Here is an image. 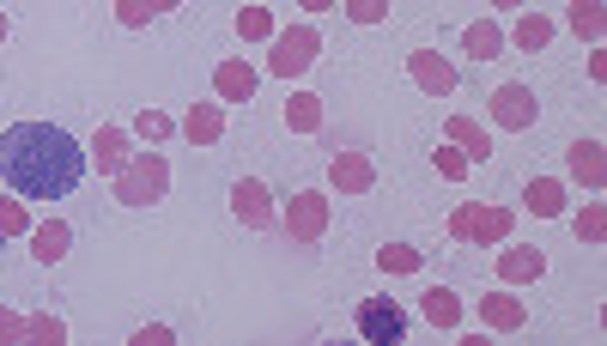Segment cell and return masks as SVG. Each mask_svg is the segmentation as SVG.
Listing matches in <instances>:
<instances>
[{
	"mask_svg": "<svg viewBox=\"0 0 607 346\" xmlns=\"http://www.w3.org/2000/svg\"><path fill=\"white\" fill-rule=\"evenodd\" d=\"M0 176L31 201H55V195H73V189H80L85 152H80V140L55 122H12L7 134H0Z\"/></svg>",
	"mask_w": 607,
	"mask_h": 346,
	"instance_id": "cell-1",
	"label": "cell"
},
{
	"mask_svg": "<svg viewBox=\"0 0 607 346\" xmlns=\"http://www.w3.org/2000/svg\"><path fill=\"white\" fill-rule=\"evenodd\" d=\"M164 189H171L164 152H128V164L115 171V201L122 207H152V201H164Z\"/></svg>",
	"mask_w": 607,
	"mask_h": 346,
	"instance_id": "cell-2",
	"label": "cell"
},
{
	"mask_svg": "<svg viewBox=\"0 0 607 346\" xmlns=\"http://www.w3.org/2000/svg\"><path fill=\"white\" fill-rule=\"evenodd\" d=\"M510 225H516V213L510 207H486V201H462L456 213H449V237L456 243H505L510 237Z\"/></svg>",
	"mask_w": 607,
	"mask_h": 346,
	"instance_id": "cell-3",
	"label": "cell"
},
{
	"mask_svg": "<svg viewBox=\"0 0 607 346\" xmlns=\"http://www.w3.org/2000/svg\"><path fill=\"white\" fill-rule=\"evenodd\" d=\"M322 55V37L310 31V24H292V31H274V55H267V73H280V80H299L310 61Z\"/></svg>",
	"mask_w": 607,
	"mask_h": 346,
	"instance_id": "cell-4",
	"label": "cell"
},
{
	"mask_svg": "<svg viewBox=\"0 0 607 346\" xmlns=\"http://www.w3.org/2000/svg\"><path fill=\"white\" fill-rule=\"evenodd\" d=\"M358 335L365 340H377V346H395V340H407V311L395 298H365L358 304Z\"/></svg>",
	"mask_w": 607,
	"mask_h": 346,
	"instance_id": "cell-5",
	"label": "cell"
},
{
	"mask_svg": "<svg viewBox=\"0 0 607 346\" xmlns=\"http://www.w3.org/2000/svg\"><path fill=\"white\" fill-rule=\"evenodd\" d=\"M280 225H286L292 243H316L322 231H328V195H322V189H304V195H292V207L280 213Z\"/></svg>",
	"mask_w": 607,
	"mask_h": 346,
	"instance_id": "cell-6",
	"label": "cell"
},
{
	"mask_svg": "<svg viewBox=\"0 0 607 346\" xmlns=\"http://www.w3.org/2000/svg\"><path fill=\"white\" fill-rule=\"evenodd\" d=\"M493 122L498 128H510V134H523V128H535L540 122V104H535V92H528V85H498L493 92Z\"/></svg>",
	"mask_w": 607,
	"mask_h": 346,
	"instance_id": "cell-7",
	"label": "cell"
},
{
	"mask_svg": "<svg viewBox=\"0 0 607 346\" xmlns=\"http://www.w3.org/2000/svg\"><path fill=\"white\" fill-rule=\"evenodd\" d=\"M231 213H237L250 231H267V225H274V195H267V183L237 176V183H231Z\"/></svg>",
	"mask_w": 607,
	"mask_h": 346,
	"instance_id": "cell-8",
	"label": "cell"
},
{
	"mask_svg": "<svg viewBox=\"0 0 607 346\" xmlns=\"http://www.w3.org/2000/svg\"><path fill=\"white\" fill-rule=\"evenodd\" d=\"M328 183L341 189V195H371V189H377V164H371L365 152H334Z\"/></svg>",
	"mask_w": 607,
	"mask_h": 346,
	"instance_id": "cell-9",
	"label": "cell"
},
{
	"mask_svg": "<svg viewBox=\"0 0 607 346\" xmlns=\"http://www.w3.org/2000/svg\"><path fill=\"white\" fill-rule=\"evenodd\" d=\"M407 73L419 80V92H432V98H449V92H456V68H449L437 49H413V55H407Z\"/></svg>",
	"mask_w": 607,
	"mask_h": 346,
	"instance_id": "cell-10",
	"label": "cell"
},
{
	"mask_svg": "<svg viewBox=\"0 0 607 346\" xmlns=\"http://www.w3.org/2000/svg\"><path fill=\"white\" fill-rule=\"evenodd\" d=\"M213 92L225 98V104H250V98H255V68H250V61H237V55L219 61V68H213Z\"/></svg>",
	"mask_w": 607,
	"mask_h": 346,
	"instance_id": "cell-11",
	"label": "cell"
},
{
	"mask_svg": "<svg viewBox=\"0 0 607 346\" xmlns=\"http://www.w3.org/2000/svg\"><path fill=\"white\" fill-rule=\"evenodd\" d=\"M480 323L498 328V335H516V328L528 323V311H523V298H510V292H486V298H480Z\"/></svg>",
	"mask_w": 607,
	"mask_h": 346,
	"instance_id": "cell-12",
	"label": "cell"
},
{
	"mask_svg": "<svg viewBox=\"0 0 607 346\" xmlns=\"http://www.w3.org/2000/svg\"><path fill=\"white\" fill-rule=\"evenodd\" d=\"M444 140H449V146H462V159H468V164H486V152H493L486 128L468 122V115H449V122H444Z\"/></svg>",
	"mask_w": 607,
	"mask_h": 346,
	"instance_id": "cell-13",
	"label": "cell"
},
{
	"mask_svg": "<svg viewBox=\"0 0 607 346\" xmlns=\"http://www.w3.org/2000/svg\"><path fill=\"white\" fill-rule=\"evenodd\" d=\"M68 243H73V225H68V220H43V225L31 231V255H37L43 267H55L61 255H68Z\"/></svg>",
	"mask_w": 607,
	"mask_h": 346,
	"instance_id": "cell-14",
	"label": "cell"
},
{
	"mask_svg": "<svg viewBox=\"0 0 607 346\" xmlns=\"http://www.w3.org/2000/svg\"><path fill=\"white\" fill-rule=\"evenodd\" d=\"M419 311H425V323H432V328H444V335L462 323V298H456L449 286H432V292L419 298Z\"/></svg>",
	"mask_w": 607,
	"mask_h": 346,
	"instance_id": "cell-15",
	"label": "cell"
},
{
	"mask_svg": "<svg viewBox=\"0 0 607 346\" xmlns=\"http://www.w3.org/2000/svg\"><path fill=\"white\" fill-rule=\"evenodd\" d=\"M85 159H92L98 171L115 176L128 164V134H122V128H98V140H92V152H85Z\"/></svg>",
	"mask_w": 607,
	"mask_h": 346,
	"instance_id": "cell-16",
	"label": "cell"
},
{
	"mask_svg": "<svg viewBox=\"0 0 607 346\" xmlns=\"http://www.w3.org/2000/svg\"><path fill=\"white\" fill-rule=\"evenodd\" d=\"M523 201H528L535 220H559V213H565V189L553 183V176H535V183L523 189Z\"/></svg>",
	"mask_w": 607,
	"mask_h": 346,
	"instance_id": "cell-17",
	"label": "cell"
},
{
	"mask_svg": "<svg viewBox=\"0 0 607 346\" xmlns=\"http://www.w3.org/2000/svg\"><path fill=\"white\" fill-rule=\"evenodd\" d=\"M183 134L195 140V146H213V140L225 134V110H219V104H195L183 115Z\"/></svg>",
	"mask_w": 607,
	"mask_h": 346,
	"instance_id": "cell-18",
	"label": "cell"
},
{
	"mask_svg": "<svg viewBox=\"0 0 607 346\" xmlns=\"http://www.w3.org/2000/svg\"><path fill=\"white\" fill-rule=\"evenodd\" d=\"M498 274H505L510 286L540 279V274H547V255H540V250H505V255H498Z\"/></svg>",
	"mask_w": 607,
	"mask_h": 346,
	"instance_id": "cell-19",
	"label": "cell"
},
{
	"mask_svg": "<svg viewBox=\"0 0 607 346\" xmlns=\"http://www.w3.org/2000/svg\"><path fill=\"white\" fill-rule=\"evenodd\" d=\"M571 176H577V183H589V189H601V183H607L601 140H577V146H571Z\"/></svg>",
	"mask_w": 607,
	"mask_h": 346,
	"instance_id": "cell-20",
	"label": "cell"
},
{
	"mask_svg": "<svg viewBox=\"0 0 607 346\" xmlns=\"http://www.w3.org/2000/svg\"><path fill=\"white\" fill-rule=\"evenodd\" d=\"M286 128H292V134H316V128H322V98L316 92H292Z\"/></svg>",
	"mask_w": 607,
	"mask_h": 346,
	"instance_id": "cell-21",
	"label": "cell"
},
{
	"mask_svg": "<svg viewBox=\"0 0 607 346\" xmlns=\"http://www.w3.org/2000/svg\"><path fill=\"white\" fill-rule=\"evenodd\" d=\"M462 49H468V55H480V61H493V55H505V31H498V24H468V31H462Z\"/></svg>",
	"mask_w": 607,
	"mask_h": 346,
	"instance_id": "cell-22",
	"label": "cell"
},
{
	"mask_svg": "<svg viewBox=\"0 0 607 346\" xmlns=\"http://www.w3.org/2000/svg\"><path fill=\"white\" fill-rule=\"evenodd\" d=\"M237 37H243V43H274V12H267V7H243L237 12Z\"/></svg>",
	"mask_w": 607,
	"mask_h": 346,
	"instance_id": "cell-23",
	"label": "cell"
},
{
	"mask_svg": "<svg viewBox=\"0 0 607 346\" xmlns=\"http://www.w3.org/2000/svg\"><path fill=\"white\" fill-rule=\"evenodd\" d=\"M419 262H425V255L413 250V243H383V250H377L383 274H419Z\"/></svg>",
	"mask_w": 607,
	"mask_h": 346,
	"instance_id": "cell-24",
	"label": "cell"
},
{
	"mask_svg": "<svg viewBox=\"0 0 607 346\" xmlns=\"http://www.w3.org/2000/svg\"><path fill=\"white\" fill-rule=\"evenodd\" d=\"M547 37H553V19H540V12H523V19H516V49L535 55V49H547Z\"/></svg>",
	"mask_w": 607,
	"mask_h": 346,
	"instance_id": "cell-25",
	"label": "cell"
},
{
	"mask_svg": "<svg viewBox=\"0 0 607 346\" xmlns=\"http://www.w3.org/2000/svg\"><path fill=\"white\" fill-rule=\"evenodd\" d=\"M601 0H571V31L589 37V43H601Z\"/></svg>",
	"mask_w": 607,
	"mask_h": 346,
	"instance_id": "cell-26",
	"label": "cell"
},
{
	"mask_svg": "<svg viewBox=\"0 0 607 346\" xmlns=\"http://www.w3.org/2000/svg\"><path fill=\"white\" fill-rule=\"evenodd\" d=\"M24 340L61 346V340H68V323H61V316H31V323H24Z\"/></svg>",
	"mask_w": 607,
	"mask_h": 346,
	"instance_id": "cell-27",
	"label": "cell"
},
{
	"mask_svg": "<svg viewBox=\"0 0 607 346\" xmlns=\"http://www.w3.org/2000/svg\"><path fill=\"white\" fill-rule=\"evenodd\" d=\"M577 237H584V243H601V237H607V213H601V201H589V207L577 213Z\"/></svg>",
	"mask_w": 607,
	"mask_h": 346,
	"instance_id": "cell-28",
	"label": "cell"
},
{
	"mask_svg": "<svg viewBox=\"0 0 607 346\" xmlns=\"http://www.w3.org/2000/svg\"><path fill=\"white\" fill-rule=\"evenodd\" d=\"M432 159H437V176H449V183H462V176H468V159H462V146H449V140L432 152Z\"/></svg>",
	"mask_w": 607,
	"mask_h": 346,
	"instance_id": "cell-29",
	"label": "cell"
},
{
	"mask_svg": "<svg viewBox=\"0 0 607 346\" xmlns=\"http://www.w3.org/2000/svg\"><path fill=\"white\" fill-rule=\"evenodd\" d=\"M115 19H122L128 31H140V24L159 19V12H152V0H115Z\"/></svg>",
	"mask_w": 607,
	"mask_h": 346,
	"instance_id": "cell-30",
	"label": "cell"
},
{
	"mask_svg": "<svg viewBox=\"0 0 607 346\" xmlns=\"http://www.w3.org/2000/svg\"><path fill=\"white\" fill-rule=\"evenodd\" d=\"M346 19H358V24H383V19H390V0H346Z\"/></svg>",
	"mask_w": 607,
	"mask_h": 346,
	"instance_id": "cell-31",
	"label": "cell"
},
{
	"mask_svg": "<svg viewBox=\"0 0 607 346\" xmlns=\"http://www.w3.org/2000/svg\"><path fill=\"white\" fill-rule=\"evenodd\" d=\"M19 231H31L24 225V207L19 201H0V237H19Z\"/></svg>",
	"mask_w": 607,
	"mask_h": 346,
	"instance_id": "cell-32",
	"label": "cell"
},
{
	"mask_svg": "<svg viewBox=\"0 0 607 346\" xmlns=\"http://www.w3.org/2000/svg\"><path fill=\"white\" fill-rule=\"evenodd\" d=\"M140 134L164 140V134H171V115H164V110H140Z\"/></svg>",
	"mask_w": 607,
	"mask_h": 346,
	"instance_id": "cell-33",
	"label": "cell"
},
{
	"mask_svg": "<svg viewBox=\"0 0 607 346\" xmlns=\"http://www.w3.org/2000/svg\"><path fill=\"white\" fill-rule=\"evenodd\" d=\"M176 335H171V328H164V323H152V328H134V346H171Z\"/></svg>",
	"mask_w": 607,
	"mask_h": 346,
	"instance_id": "cell-34",
	"label": "cell"
},
{
	"mask_svg": "<svg viewBox=\"0 0 607 346\" xmlns=\"http://www.w3.org/2000/svg\"><path fill=\"white\" fill-rule=\"evenodd\" d=\"M12 340H24V323L12 311H0V346H12Z\"/></svg>",
	"mask_w": 607,
	"mask_h": 346,
	"instance_id": "cell-35",
	"label": "cell"
},
{
	"mask_svg": "<svg viewBox=\"0 0 607 346\" xmlns=\"http://www.w3.org/2000/svg\"><path fill=\"white\" fill-rule=\"evenodd\" d=\"M299 7H304V12H328L334 0H299Z\"/></svg>",
	"mask_w": 607,
	"mask_h": 346,
	"instance_id": "cell-36",
	"label": "cell"
},
{
	"mask_svg": "<svg viewBox=\"0 0 607 346\" xmlns=\"http://www.w3.org/2000/svg\"><path fill=\"white\" fill-rule=\"evenodd\" d=\"M7 31H12V19H7V12H0V43H7Z\"/></svg>",
	"mask_w": 607,
	"mask_h": 346,
	"instance_id": "cell-37",
	"label": "cell"
},
{
	"mask_svg": "<svg viewBox=\"0 0 607 346\" xmlns=\"http://www.w3.org/2000/svg\"><path fill=\"white\" fill-rule=\"evenodd\" d=\"M176 7V0H152V12H171Z\"/></svg>",
	"mask_w": 607,
	"mask_h": 346,
	"instance_id": "cell-38",
	"label": "cell"
},
{
	"mask_svg": "<svg viewBox=\"0 0 607 346\" xmlns=\"http://www.w3.org/2000/svg\"><path fill=\"white\" fill-rule=\"evenodd\" d=\"M493 7H523V0H493Z\"/></svg>",
	"mask_w": 607,
	"mask_h": 346,
	"instance_id": "cell-39",
	"label": "cell"
}]
</instances>
